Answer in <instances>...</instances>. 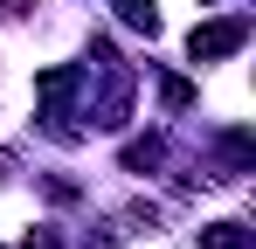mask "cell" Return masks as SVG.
<instances>
[{"label":"cell","mask_w":256,"mask_h":249,"mask_svg":"<svg viewBox=\"0 0 256 249\" xmlns=\"http://www.w3.org/2000/svg\"><path fill=\"white\" fill-rule=\"evenodd\" d=\"M250 42V14H222V21H201L194 35H187V56L194 62H222V56H236Z\"/></svg>","instance_id":"6da1fadb"},{"label":"cell","mask_w":256,"mask_h":249,"mask_svg":"<svg viewBox=\"0 0 256 249\" xmlns=\"http://www.w3.org/2000/svg\"><path fill=\"white\" fill-rule=\"evenodd\" d=\"M160 104H166V111H187V104H194V83L166 76V83H160Z\"/></svg>","instance_id":"5b68a950"},{"label":"cell","mask_w":256,"mask_h":249,"mask_svg":"<svg viewBox=\"0 0 256 249\" xmlns=\"http://www.w3.org/2000/svg\"><path fill=\"white\" fill-rule=\"evenodd\" d=\"M21 249H56V236H48V228H28V236H21Z\"/></svg>","instance_id":"8992f818"},{"label":"cell","mask_w":256,"mask_h":249,"mask_svg":"<svg viewBox=\"0 0 256 249\" xmlns=\"http://www.w3.org/2000/svg\"><path fill=\"white\" fill-rule=\"evenodd\" d=\"M111 7H118V21H125V28L160 35V7H152V0H111Z\"/></svg>","instance_id":"3957f363"},{"label":"cell","mask_w":256,"mask_h":249,"mask_svg":"<svg viewBox=\"0 0 256 249\" xmlns=\"http://www.w3.org/2000/svg\"><path fill=\"white\" fill-rule=\"evenodd\" d=\"M201 249H250V228L242 222H208L201 228Z\"/></svg>","instance_id":"277c9868"},{"label":"cell","mask_w":256,"mask_h":249,"mask_svg":"<svg viewBox=\"0 0 256 249\" xmlns=\"http://www.w3.org/2000/svg\"><path fill=\"white\" fill-rule=\"evenodd\" d=\"M160 160H166V138H160V132H146V138L125 146V166H132V173H152Z\"/></svg>","instance_id":"7a4b0ae2"},{"label":"cell","mask_w":256,"mask_h":249,"mask_svg":"<svg viewBox=\"0 0 256 249\" xmlns=\"http://www.w3.org/2000/svg\"><path fill=\"white\" fill-rule=\"evenodd\" d=\"M28 7H35V0H0V14H28Z\"/></svg>","instance_id":"52a82bcc"}]
</instances>
